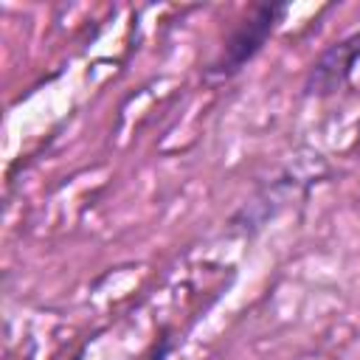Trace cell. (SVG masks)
Here are the masks:
<instances>
[{
    "mask_svg": "<svg viewBox=\"0 0 360 360\" xmlns=\"http://www.w3.org/2000/svg\"><path fill=\"white\" fill-rule=\"evenodd\" d=\"M284 14H287V3H253L245 11V17L231 28V34L222 39L219 53L205 68V76L208 79L239 76L248 68V62H253L262 53V48L270 42Z\"/></svg>",
    "mask_w": 360,
    "mask_h": 360,
    "instance_id": "6da1fadb",
    "label": "cell"
},
{
    "mask_svg": "<svg viewBox=\"0 0 360 360\" xmlns=\"http://www.w3.org/2000/svg\"><path fill=\"white\" fill-rule=\"evenodd\" d=\"M312 186L295 177L292 172H284L267 183H262L228 219H225V233L228 236H256L298 191H307Z\"/></svg>",
    "mask_w": 360,
    "mask_h": 360,
    "instance_id": "7a4b0ae2",
    "label": "cell"
},
{
    "mask_svg": "<svg viewBox=\"0 0 360 360\" xmlns=\"http://www.w3.org/2000/svg\"><path fill=\"white\" fill-rule=\"evenodd\" d=\"M360 62V28L352 34L329 42L315 62L309 65L304 76V96L307 98H329L340 87H346L354 76V68Z\"/></svg>",
    "mask_w": 360,
    "mask_h": 360,
    "instance_id": "3957f363",
    "label": "cell"
},
{
    "mask_svg": "<svg viewBox=\"0 0 360 360\" xmlns=\"http://www.w3.org/2000/svg\"><path fill=\"white\" fill-rule=\"evenodd\" d=\"M172 349H174V338H172V329L166 326V329H160L158 340L152 343V349H149V354L143 360H166L172 354Z\"/></svg>",
    "mask_w": 360,
    "mask_h": 360,
    "instance_id": "277c9868",
    "label": "cell"
}]
</instances>
